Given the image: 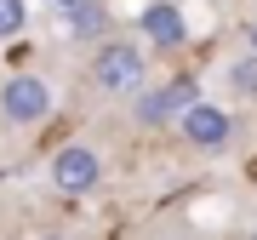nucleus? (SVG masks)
<instances>
[{
	"mask_svg": "<svg viewBox=\"0 0 257 240\" xmlns=\"http://www.w3.org/2000/svg\"><path fill=\"white\" fill-rule=\"evenodd\" d=\"M189 109H194V86H189V80H177V86H166V92H143V97H138L143 126H160V120L189 114Z\"/></svg>",
	"mask_w": 257,
	"mask_h": 240,
	"instance_id": "39448f33",
	"label": "nucleus"
},
{
	"mask_svg": "<svg viewBox=\"0 0 257 240\" xmlns=\"http://www.w3.org/2000/svg\"><path fill=\"white\" fill-rule=\"evenodd\" d=\"M46 240H69V234H46Z\"/></svg>",
	"mask_w": 257,
	"mask_h": 240,
	"instance_id": "9b49d317",
	"label": "nucleus"
},
{
	"mask_svg": "<svg viewBox=\"0 0 257 240\" xmlns=\"http://www.w3.org/2000/svg\"><path fill=\"white\" fill-rule=\"evenodd\" d=\"M0 114L12 120V126H35V120L52 114V86L40 80V74H12L6 86H0Z\"/></svg>",
	"mask_w": 257,
	"mask_h": 240,
	"instance_id": "f257e3e1",
	"label": "nucleus"
},
{
	"mask_svg": "<svg viewBox=\"0 0 257 240\" xmlns=\"http://www.w3.org/2000/svg\"><path fill=\"white\" fill-rule=\"evenodd\" d=\"M229 132H234V120L217 109V103H194V109L183 114V138L194 149H217V143H229Z\"/></svg>",
	"mask_w": 257,
	"mask_h": 240,
	"instance_id": "20e7f679",
	"label": "nucleus"
},
{
	"mask_svg": "<svg viewBox=\"0 0 257 240\" xmlns=\"http://www.w3.org/2000/svg\"><path fill=\"white\" fill-rule=\"evenodd\" d=\"M143 35H149V46H183V35H189V23H183V12L177 6H149L143 12Z\"/></svg>",
	"mask_w": 257,
	"mask_h": 240,
	"instance_id": "423d86ee",
	"label": "nucleus"
},
{
	"mask_svg": "<svg viewBox=\"0 0 257 240\" xmlns=\"http://www.w3.org/2000/svg\"><path fill=\"white\" fill-rule=\"evenodd\" d=\"M97 177H103V160H97V149H86V143H69V149H57V155H52V183H57V189L80 194V189H92Z\"/></svg>",
	"mask_w": 257,
	"mask_h": 240,
	"instance_id": "7ed1b4c3",
	"label": "nucleus"
},
{
	"mask_svg": "<svg viewBox=\"0 0 257 240\" xmlns=\"http://www.w3.org/2000/svg\"><path fill=\"white\" fill-rule=\"evenodd\" d=\"M23 23H29L23 0H0V40H18V35H23Z\"/></svg>",
	"mask_w": 257,
	"mask_h": 240,
	"instance_id": "0eeeda50",
	"label": "nucleus"
},
{
	"mask_svg": "<svg viewBox=\"0 0 257 240\" xmlns=\"http://www.w3.org/2000/svg\"><path fill=\"white\" fill-rule=\"evenodd\" d=\"M92 80L103 92H132V86L143 80V57L138 46H126V40H109V46L92 52Z\"/></svg>",
	"mask_w": 257,
	"mask_h": 240,
	"instance_id": "f03ea898",
	"label": "nucleus"
},
{
	"mask_svg": "<svg viewBox=\"0 0 257 240\" xmlns=\"http://www.w3.org/2000/svg\"><path fill=\"white\" fill-rule=\"evenodd\" d=\"M103 29V12L97 6H74V35H97Z\"/></svg>",
	"mask_w": 257,
	"mask_h": 240,
	"instance_id": "6e6552de",
	"label": "nucleus"
},
{
	"mask_svg": "<svg viewBox=\"0 0 257 240\" xmlns=\"http://www.w3.org/2000/svg\"><path fill=\"white\" fill-rule=\"evenodd\" d=\"M251 52H257V23H251Z\"/></svg>",
	"mask_w": 257,
	"mask_h": 240,
	"instance_id": "9d476101",
	"label": "nucleus"
},
{
	"mask_svg": "<svg viewBox=\"0 0 257 240\" xmlns=\"http://www.w3.org/2000/svg\"><path fill=\"white\" fill-rule=\"evenodd\" d=\"M234 86H240V92H257V57L234 63Z\"/></svg>",
	"mask_w": 257,
	"mask_h": 240,
	"instance_id": "1a4fd4ad",
	"label": "nucleus"
}]
</instances>
